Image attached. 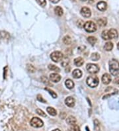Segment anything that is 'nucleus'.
Returning <instances> with one entry per match:
<instances>
[{
  "instance_id": "obj_41",
  "label": "nucleus",
  "mask_w": 119,
  "mask_h": 131,
  "mask_svg": "<svg viewBox=\"0 0 119 131\" xmlns=\"http://www.w3.org/2000/svg\"><path fill=\"white\" fill-rule=\"evenodd\" d=\"M117 48H118V49L119 50V43H118V44H117Z\"/></svg>"
},
{
  "instance_id": "obj_27",
  "label": "nucleus",
  "mask_w": 119,
  "mask_h": 131,
  "mask_svg": "<svg viewBox=\"0 0 119 131\" xmlns=\"http://www.w3.org/2000/svg\"><path fill=\"white\" fill-rule=\"evenodd\" d=\"M102 38H103L104 40H109V36H108V30H105L103 31V33H102L101 35Z\"/></svg>"
},
{
  "instance_id": "obj_4",
  "label": "nucleus",
  "mask_w": 119,
  "mask_h": 131,
  "mask_svg": "<svg viewBox=\"0 0 119 131\" xmlns=\"http://www.w3.org/2000/svg\"><path fill=\"white\" fill-rule=\"evenodd\" d=\"M63 54L60 51H54L51 54L50 58L54 62H59L63 59Z\"/></svg>"
},
{
  "instance_id": "obj_26",
  "label": "nucleus",
  "mask_w": 119,
  "mask_h": 131,
  "mask_svg": "<svg viewBox=\"0 0 119 131\" xmlns=\"http://www.w3.org/2000/svg\"><path fill=\"white\" fill-rule=\"evenodd\" d=\"M27 70L30 72V73H33V72H35L36 70L35 68L34 67V66H33L32 64H27Z\"/></svg>"
},
{
  "instance_id": "obj_6",
  "label": "nucleus",
  "mask_w": 119,
  "mask_h": 131,
  "mask_svg": "<svg viewBox=\"0 0 119 131\" xmlns=\"http://www.w3.org/2000/svg\"><path fill=\"white\" fill-rule=\"evenodd\" d=\"M87 70L90 73H97L99 71V67L97 64H88L87 65Z\"/></svg>"
},
{
  "instance_id": "obj_25",
  "label": "nucleus",
  "mask_w": 119,
  "mask_h": 131,
  "mask_svg": "<svg viewBox=\"0 0 119 131\" xmlns=\"http://www.w3.org/2000/svg\"><path fill=\"white\" fill-rule=\"evenodd\" d=\"M87 41L91 44V45H94L97 42V38L93 36H89L87 38Z\"/></svg>"
},
{
  "instance_id": "obj_28",
  "label": "nucleus",
  "mask_w": 119,
  "mask_h": 131,
  "mask_svg": "<svg viewBox=\"0 0 119 131\" xmlns=\"http://www.w3.org/2000/svg\"><path fill=\"white\" fill-rule=\"evenodd\" d=\"M68 131H80V129H79V127L77 124H74V125H72L68 130Z\"/></svg>"
},
{
  "instance_id": "obj_8",
  "label": "nucleus",
  "mask_w": 119,
  "mask_h": 131,
  "mask_svg": "<svg viewBox=\"0 0 119 131\" xmlns=\"http://www.w3.org/2000/svg\"><path fill=\"white\" fill-rule=\"evenodd\" d=\"M80 13H81V15L85 18L90 17L91 15V11L90 9L87 7H84L81 8Z\"/></svg>"
},
{
  "instance_id": "obj_18",
  "label": "nucleus",
  "mask_w": 119,
  "mask_h": 131,
  "mask_svg": "<svg viewBox=\"0 0 119 131\" xmlns=\"http://www.w3.org/2000/svg\"><path fill=\"white\" fill-rule=\"evenodd\" d=\"M46 111L48 112V113H49L52 116H56L57 115V112H56V109H54L53 107H48L46 109Z\"/></svg>"
},
{
  "instance_id": "obj_39",
  "label": "nucleus",
  "mask_w": 119,
  "mask_h": 131,
  "mask_svg": "<svg viewBox=\"0 0 119 131\" xmlns=\"http://www.w3.org/2000/svg\"><path fill=\"white\" fill-rule=\"evenodd\" d=\"M50 1L53 3H58L60 1V0H50Z\"/></svg>"
},
{
  "instance_id": "obj_21",
  "label": "nucleus",
  "mask_w": 119,
  "mask_h": 131,
  "mask_svg": "<svg viewBox=\"0 0 119 131\" xmlns=\"http://www.w3.org/2000/svg\"><path fill=\"white\" fill-rule=\"evenodd\" d=\"M106 23H107V21H106V19L105 18H101V19H99L97 20V23H98V25L100 27H105V26H106Z\"/></svg>"
},
{
  "instance_id": "obj_17",
  "label": "nucleus",
  "mask_w": 119,
  "mask_h": 131,
  "mask_svg": "<svg viewBox=\"0 0 119 131\" xmlns=\"http://www.w3.org/2000/svg\"><path fill=\"white\" fill-rule=\"evenodd\" d=\"M65 85L66 86L70 89H73L74 87V83L73 81L70 80V79H68V80H66V81H65Z\"/></svg>"
},
{
  "instance_id": "obj_12",
  "label": "nucleus",
  "mask_w": 119,
  "mask_h": 131,
  "mask_svg": "<svg viewBox=\"0 0 119 131\" xmlns=\"http://www.w3.org/2000/svg\"><path fill=\"white\" fill-rule=\"evenodd\" d=\"M97 7L99 9V11H104L107 8V4L105 1H101L98 2V3L97 4Z\"/></svg>"
},
{
  "instance_id": "obj_34",
  "label": "nucleus",
  "mask_w": 119,
  "mask_h": 131,
  "mask_svg": "<svg viewBox=\"0 0 119 131\" xmlns=\"http://www.w3.org/2000/svg\"><path fill=\"white\" fill-rule=\"evenodd\" d=\"M95 131H97V130L98 129L99 130V121H97V120H95Z\"/></svg>"
},
{
  "instance_id": "obj_13",
  "label": "nucleus",
  "mask_w": 119,
  "mask_h": 131,
  "mask_svg": "<svg viewBox=\"0 0 119 131\" xmlns=\"http://www.w3.org/2000/svg\"><path fill=\"white\" fill-rule=\"evenodd\" d=\"M102 81L105 85H108L111 81V77L108 73H105L102 76Z\"/></svg>"
},
{
  "instance_id": "obj_36",
  "label": "nucleus",
  "mask_w": 119,
  "mask_h": 131,
  "mask_svg": "<svg viewBox=\"0 0 119 131\" xmlns=\"http://www.w3.org/2000/svg\"><path fill=\"white\" fill-rule=\"evenodd\" d=\"M69 64V61H67V60H63L62 62V66H64V67H66V66H67Z\"/></svg>"
},
{
  "instance_id": "obj_22",
  "label": "nucleus",
  "mask_w": 119,
  "mask_h": 131,
  "mask_svg": "<svg viewBox=\"0 0 119 131\" xmlns=\"http://www.w3.org/2000/svg\"><path fill=\"white\" fill-rule=\"evenodd\" d=\"M63 43L66 45H70L71 43V38L68 35L65 36L63 38Z\"/></svg>"
},
{
  "instance_id": "obj_10",
  "label": "nucleus",
  "mask_w": 119,
  "mask_h": 131,
  "mask_svg": "<svg viewBox=\"0 0 119 131\" xmlns=\"http://www.w3.org/2000/svg\"><path fill=\"white\" fill-rule=\"evenodd\" d=\"M75 103H76L75 99L72 97H68L65 99V104L69 107H71V108L74 107L75 105Z\"/></svg>"
},
{
  "instance_id": "obj_14",
  "label": "nucleus",
  "mask_w": 119,
  "mask_h": 131,
  "mask_svg": "<svg viewBox=\"0 0 119 131\" xmlns=\"http://www.w3.org/2000/svg\"><path fill=\"white\" fill-rule=\"evenodd\" d=\"M72 76L75 79H79L82 76V72L79 69H76L73 71L72 72Z\"/></svg>"
},
{
  "instance_id": "obj_32",
  "label": "nucleus",
  "mask_w": 119,
  "mask_h": 131,
  "mask_svg": "<svg viewBox=\"0 0 119 131\" xmlns=\"http://www.w3.org/2000/svg\"><path fill=\"white\" fill-rule=\"evenodd\" d=\"M77 25L78 26V27L82 28L84 25V21L82 20H81V19H79V20L77 21Z\"/></svg>"
},
{
  "instance_id": "obj_31",
  "label": "nucleus",
  "mask_w": 119,
  "mask_h": 131,
  "mask_svg": "<svg viewBox=\"0 0 119 131\" xmlns=\"http://www.w3.org/2000/svg\"><path fill=\"white\" fill-rule=\"evenodd\" d=\"M36 113L39 115L40 116H43V117H46V114L44 113V112L43 111H42L40 109H37L36 110Z\"/></svg>"
},
{
  "instance_id": "obj_38",
  "label": "nucleus",
  "mask_w": 119,
  "mask_h": 131,
  "mask_svg": "<svg viewBox=\"0 0 119 131\" xmlns=\"http://www.w3.org/2000/svg\"><path fill=\"white\" fill-rule=\"evenodd\" d=\"M114 83L117 84H119V77H117V78L114 80Z\"/></svg>"
},
{
  "instance_id": "obj_37",
  "label": "nucleus",
  "mask_w": 119,
  "mask_h": 131,
  "mask_svg": "<svg viewBox=\"0 0 119 131\" xmlns=\"http://www.w3.org/2000/svg\"><path fill=\"white\" fill-rule=\"evenodd\" d=\"M66 114L65 113H61L60 115V117L61 118H62V119L66 118Z\"/></svg>"
},
{
  "instance_id": "obj_29",
  "label": "nucleus",
  "mask_w": 119,
  "mask_h": 131,
  "mask_svg": "<svg viewBox=\"0 0 119 131\" xmlns=\"http://www.w3.org/2000/svg\"><path fill=\"white\" fill-rule=\"evenodd\" d=\"M45 90L48 91V93L50 94L51 95H52V97L53 98H56V97H57V94H56L55 92H54L52 90H51L50 89L48 88V87H45Z\"/></svg>"
},
{
  "instance_id": "obj_11",
  "label": "nucleus",
  "mask_w": 119,
  "mask_h": 131,
  "mask_svg": "<svg viewBox=\"0 0 119 131\" xmlns=\"http://www.w3.org/2000/svg\"><path fill=\"white\" fill-rule=\"evenodd\" d=\"M50 80L54 83H58L61 80V76L56 73H51L50 75Z\"/></svg>"
},
{
  "instance_id": "obj_9",
  "label": "nucleus",
  "mask_w": 119,
  "mask_h": 131,
  "mask_svg": "<svg viewBox=\"0 0 119 131\" xmlns=\"http://www.w3.org/2000/svg\"><path fill=\"white\" fill-rule=\"evenodd\" d=\"M108 36H109V39H115L118 38L119 34L116 29H111L109 30H108Z\"/></svg>"
},
{
  "instance_id": "obj_16",
  "label": "nucleus",
  "mask_w": 119,
  "mask_h": 131,
  "mask_svg": "<svg viewBox=\"0 0 119 131\" xmlns=\"http://www.w3.org/2000/svg\"><path fill=\"white\" fill-rule=\"evenodd\" d=\"M84 63V60L83 58L81 57H78V58H76L74 60V64L77 66V67H80L81 66L83 65Z\"/></svg>"
},
{
  "instance_id": "obj_42",
  "label": "nucleus",
  "mask_w": 119,
  "mask_h": 131,
  "mask_svg": "<svg viewBox=\"0 0 119 131\" xmlns=\"http://www.w3.org/2000/svg\"><path fill=\"white\" fill-rule=\"evenodd\" d=\"M81 1H86L87 0H81Z\"/></svg>"
},
{
  "instance_id": "obj_40",
  "label": "nucleus",
  "mask_w": 119,
  "mask_h": 131,
  "mask_svg": "<svg viewBox=\"0 0 119 131\" xmlns=\"http://www.w3.org/2000/svg\"><path fill=\"white\" fill-rule=\"evenodd\" d=\"M52 131H60V130H59V129H55V130H54Z\"/></svg>"
},
{
  "instance_id": "obj_30",
  "label": "nucleus",
  "mask_w": 119,
  "mask_h": 131,
  "mask_svg": "<svg viewBox=\"0 0 119 131\" xmlns=\"http://www.w3.org/2000/svg\"><path fill=\"white\" fill-rule=\"evenodd\" d=\"M36 2L38 3V4L41 7H44L46 5V0H36Z\"/></svg>"
},
{
  "instance_id": "obj_5",
  "label": "nucleus",
  "mask_w": 119,
  "mask_h": 131,
  "mask_svg": "<svg viewBox=\"0 0 119 131\" xmlns=\"http://www.w3.org/2000/svg\"><path fill=\"white\" fill-rule=\"evenodd\" d=\"M30 125L35 128H41L44 125L43 121L38 117H33L30 120Z\"/></svg>"
},
{
  "instance_id": "obj_15",
  "label": "nucleus",
  "mask_w": 119,
  "mask_h": 131,
  "mask_svg": "<svg viewBox=\"0 0 119 131\" xmlns=\"http://www.w3.org/2000/svg\"><path fill=\"white\" fill-rule=\"evenodd\" d=\"M77 120H76V117H74L73 116H70L68 117V118L66 119V123L70 124V125H74L76 124Z\"/></svg>"
},
{
  "instance_id": "obj_35",
  "label": "nucleus",
  "mask_w": 119,
  "mask_h": 131,
  "mask_svg": "<svg viewBox=\"0 0 119 131\" xmlns=\"http://www.w3.org/2000/svg\"><path fill=\"white\" fill-rule=\"evenodd\" d=\"M41 80H42V82L44 83H47V84H48V80L47 78H46V77H44V76H43L42 78H41Z\"/></svg>"
},
{
  "instance_id": "obj_3",
  "label": "nucleus",
  "mask_w": 119,
  "mask_h": 131,
  "mask_svg": "<svg viewBox=\"0 0 119 131\" xmlns=\"http://www.w3.org/2000/svg\"><path fill=\"white\" fill-rule=\"evenodd\" d=\"M84 29L88 33H93L97 30V25L95 23H94L93 21H87L86 23H84Z\"/></svg>"
},
{
  "instance_id": "obj_7",
  "label": "nucleus",
  "mask_w": 119,
  "mask_h": 131,
  "mask_svg": "<svg viewBox=\"0 0 119 131\" xmlns=\"http://www.w3.org/2000/svg\"><path fill=\"white\" fill-rule=\"evenodd\" d=\"M10 39L9 34L6 31H0V43L3 42H8Z\"/></svg>"
},
{
  "instance_id": "obj_1",
  "label": "nucleus",
  "mask_w": 119,
  "mask_h": 131,
  "mask_svg": "<svg viewBox=\"0 0 119 131\" xmlns=\"http://www.w3.org/2000/svg\"><path fill=\"white\" fill-rule=\"evenodd\" d=\"M109 70L112 76H117L119 74V62L114 59L109 62Z\"/></svg>"
},
{
  "instance_id": "obj_19",
  "label": "nucleus",
  "mask_w": 119,
  "mask_h": 131,
  "mask_svg": "<svg viewBox=\"0 0 119 131\" xmlns=\"http://www.w3.org/2000/svg\"><path fill=\"white\" fill-rule=\"evenodd\" d=\"M54 12L56 13V15H57L58 16H62L63 15V9L62 8L60 7V6H57L54 9Z\"/></svg>"
},
{
  "instance_id": "obj_23",
  "label": "nucleus",
  "mask_w": 119,
  "mask_h": 131,
  "mask_svg": "<svg viewBox=\"0 0 119 131\" xmlns=\"http://www.w3.org/2000/svg\"><path fill=\"white\" fill-rule=\"evenodd\" d=\"M91 59L93 61H97L100 59V55L98 53H93L91 56Z\"/></svg>"
},
{
  "instance_id": "obj_20",
  "label": "nucleus",
  "mask_w": 119,
  "mask_h": 131,
  "mask_svg": "<svg viewBox=\"0 0 119 131\" xmlns=\"http://www.w3.org/2000/svg\"><path fill=\"white\" fill-rule=\"evenodd\" d=\"M104 48L106 51H112V49L113 48V44H112L111 42H107V43L105 44Z\"/></svg>"
},
{
  "instance_id": "obj_33",
  "label": "nucleus",
  "mask_w": 119,
  "mask_h": 131,
  "mask_svg": "<svg viewBox=\"0 0 119 131\" xmlns=\"http://www.w3.org/2000/svg\"><path fill=\"white\" fill-rule=\"evenodd\" d=\"M37 99H38L39 101H41L42 103H46V101L42 98V97L41 95H37Z\"/></svg>"
},
{
  "instance_id": "obj_2",
  "label": "nucleus",
  "mask_w": 119,
  "mask_h": 131,
  "mask_svg": "<svg viewBox=\"0 0 119 131\" xmlns=\"http://www.w3.org/2000/svg\"><path fill=\"white\" fill-rule=\"evenodd\" d=\"M99 79L97 76H90L87 78L86 82L87 86L90 87H95L98 86L99 84Z\"/></svg>"
},
{
  "instance_id": "obj_24",
  "label": "nucleus",
  "mask_w": 119,
  "mask_h": 131,
  "mask_svg": "<svg viewBox=\"0 0 119 131\" xmlns=\"http://www.w3.org/2000/svg\"><path fill=\"white\" fill-rule=\"evenodd\" d=\"M48 69L52 71H54V72H59L60 70L58 67H57L56 66L53 65V64H50L48 66Z\"/></svg>"
}]
</instances>
